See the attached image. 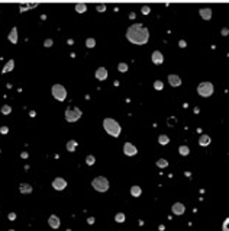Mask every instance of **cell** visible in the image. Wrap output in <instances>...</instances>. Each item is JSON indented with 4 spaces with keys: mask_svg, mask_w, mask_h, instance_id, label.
I'll list each match as a JSON object with an SVG mask.
<instances>
[{
    "mask_svg": "<svg viewBox=\"0 0 229 231\" xmlns=\"http://www.w3.org/2000/svg\"><path fill=\"white\" fill-rule=\"evenodd\" d=\"M126 39L135 45H145L149 41V31L142 24H134L126 29Z\"/></svg>",
    "mask_w": 229,
    "mask_h": 231,
    "instance_id": "6da1fadb",
    "label": "cell"
},
{
    "mask_svg": "<svg viewBox=\"0 0 229 231\" xmlns=\"http://www.w3.org/2000/svg\"><path fill=\"white\" fill-rule=\"evenodd\" d=\"M103 128H105V131L107 134L114 137V138H118L120 135V131H122L119 122L114 121L113 118H105V119H103Z\"/></svg>",
    "mask_w": 229,
    "mask_h": 231,
    "instance_id": "7a4b0ae2",
    "label": "cell"
},
{
    "mask_svg": "<svg viewBox=\"0 0 229 231\" xmlns=\"http://www.w3.org/2000/svg\"><path fill=\"white\" fill-rule=\"evenodd\" d=\"M91 186L97 192H106L109 189V180L106 178H103V176H97V178H94L91 180Z\"/></svg>",
    "mask_w": 229,
    "mask_h": 231,
    "instance_id": "3957f363",
    "label": "cell"
},
{
    "mask_svg": "<svg viewBox=\"0 0 229 231\" xmlns=\"http://www.w3.org/2000/svg\"><path fill=\"white\" fill-rule=\"evenodd\" d=\"M213 92H215V87L210 82H203L200 83L199 86H197V93L200 95L202 97H209L213 95Z\"/></svg>",
    "mask_w": 229,
    "mask_h": 231,
    "instance_id": "277c9868",
    "label": "cell"
},
{
    "mask_svg": "<svg viewBox=\"0 0 229 231\" xmlns=\"http://www.w3.org/2000/svg\"><path fill=\"white\" fill-rule=\"evenodd\" d=\"M51 92H52V96L55 97L57 101L64 102L67 99V90H65V87L62 86V84H54Z\"/></svg>",
    "mask_w": 229,
    "mask_h": 231,
    "instance_id": "5b68a950",
    "label": "cell"
},
{
    "mask_svg": "<svg viewBox=\"0 0 229 231\" xmlns=\"http://www.w3.org/2000/svg\"><path fill=\"white\" fill-rule=\"evenodd\" d=\"M80 118H81L80 108H73V109L68 108L67 111H65V121H67V122H76V121H78Z\"/></svg>",
    "mask_w": 229,
    "mask_h": 231,
    "instance_id": "8992f818",
    "label": "cell"
},
{
    "mask_svg": "<svg viewBox=\"0 0 229 231\" xmlns=\"http://www.w3.org/2000/svg\"><path fill=\"white\" fill-rule=\"evenodd\" d=\"M52 188L55 189V190H64V189L67 188V180H65L64 178H57V179H54Z\"/></svg>",
    "mask_w": 229,
    "mask_h": 231,
    "instance_id": "52a82bcc",
    "label": "cell"
},
{
    "mask_svg": "<svg viewBox=\"0 0 229 231\" xmlns=\"http://www.w3.org/2000/svg\"><path fill=\"white\" fill-rule=\"evenodd\" d=\"M123 153L126 154L128 157H132V156H135V154L138 153V148H136L132 143H125L123 144Z\"/></svg>",
    "mask_w": 229,
    "mask_h": 231,
    "instance_id": "ba28073f",
    "label": "cell"
},
{
    "mask_svg": "<svg viewBox=\"0 0 229 231\" xmlns=\"http://www.w3.org/2000/svg\"><path fill=\"white\" fill-rule=\"evenodd\" d=\"M107 74H109V73H107V68H105V67H99L97 68V70H96V79H97V80H100V82H103V80H106V79H107Z\"/></svg>",
    "mask_w": 229,
    "mask_h": 231,
    "instance_id": "9c48e42d",
    "label": "cell"
},
{
    "mask_svg": "<svg viewBox=\"0 0 229 231\" xmlns=\"http://www.w3.org/2000/svg\"><path fill=\"white\" fill-rule=\"evenodd\" d=\"M151 60H152V63H154V64L160 66V64L164 63V55H162L161 51H154L152 55H151Z\"/></svg>",
    "mask_w": 229,
    "mask_h": 231,
    "instance_id": "30bf717a",
    "label": "cell"
},
{
    "mask_svg": "<svg viewBox=\"0 0 229 231\" xmlns=\"http://www.w3.org/2000/svg\"><path fill=\"white\" fill-rule=\"evenodd\" d=\"M171 209H173V214H174V215H183L184 211H186V207H184L181 202H176L173 205Z\"/></svg>",
    "mask_w": 229,
    "mask_h": 231,
    "instance_id": "8fae6325",
    "label": "cell"
},
{
    "mask_svg": "<svg viewBox=\"0 0 229 231\" xmlns=\"http://www.w3.org/2000/svg\"><path fill=\"white\" fill-rule=\"evenodd\" d=\"M48 224H49V227H51V228L57 230V228H60V224H61V221H60V218H58L57 215H51V217L48 218Z\"/></svg>",
    "mask_w": 229,
    "mask_h": 231,
    "instance_id": "7c38bea8",
    "label": "cell"
},
{
    "mask_svg": "<svg viewBox=\"0 0 229 231\" xmlns=\"http://www.w3.org/2000/svg\"><path fill=\"white\" fill-rule=\"evenodd\" d=\"M168 83H170L173 87H178L181 84V79L177 76V74H170V76H168Z\"/></svg>",
    "mask_w": 229,
    "mask_h": 231,
    "instance_id": "4fadbf2b",
    "label": "cell"
},
{
    "mask_svg": "<svg viewBox=\"0 0 229 231\" xmlns=\"http://www.w3.org/2000/svg\"><path fill=\"white\" fill-rule=\"evenodd\" d=\"M199 15L202 16V19L210 20L212 19V9H209V7H203V9L199 10Z\"/></svg>",
    "mask_w": 229,
    "mask_h": 231,
    "instance_id": "5bb4252c",
    "label": "cell"
},
{
    "mask_svg": "<svg viewBox=\"0 0 229 231\" xmlns=\"http://www.w3.org/2000/svg\"><path fill=\"white\" fill-rule=\"evenodd\" d=\"M7 39H9L12 44H18V28H16V26L12 28V31H10L9 35H7Z\"/></svg>",
    "mask_w": 229,
    "mask_h": 231,
    "instance_id": "9a60e30c",
    "label": "cell"
},
{
    "mask_svg": "<svg viewBox=\"0 0 229 231\" xmlns=\"http://www.w3.org/2000/svg\"><path fill=\"white\" fill-rule=\"evenodd\" d=\"M13 68H15V60H12V58H10L9 61L6 63V66H5V67H3V70H2V73H3V74H5V73H9V71H12Z\"/></svg>",
    "mask_w": 229,
    "mask_h": 231,
    "instance_id": "2e32d148",
    "label": "cell"
},
{
    "mask_svg": "<svg viewBox=\"0 0 229 231\" xmlns=\"http://www.w3.org/2000/svg\"><path fill=\"white\" fill-rule=\"evenodd\" d=\"M19 190H20V193L28 195V193L32 192V186H31V185H28V183H22V185L19 186Z\"/></svg>",
    "mask_w": 229,
    "mask_h": 231,
    "instance_id": "e0dca14e",
    "label": "cell"
},
{
    "mask_svg": "<svg viewBox=\"0 0 229 231\" xmlns=\"http://www.w3.org/2000/svg\"><path fill=\"white\" fill-rule=\"evenodd\" d=\"M141 193H142V189L139 188L138 185H134L132 188H131V195L134 198H138V196H141Z\"/></svg>",
    "mask_w": 229,
    "mask_h": 231,
    "instance_id": "ac0fdd59",
    "label": "cell"
},
{
    "mask_svg": "<svg viewBox=\"0 0 229 231\" xmlns=\"http://www.w3.org/2000/svg\"><path fill=\"white\" fill-rule=\"evenodd\" d=\"M199 144L203 145V147L209 145L210 144V137H209V135H202L200 138H199Z\"/></svg>",
    "mask_w": 229,
    "mask_h": 231,
    "instance_id": "d6986e66",
    "label": "cell"
},
{
    "mask_svg": "<svg viewBox=\"0 0 229 231\" xmlns=\"http://www.w3.org/2000/svg\"><path fill=\"white\" fill-rule=\"evenodd\" d=\"M77 148V141L76 140H70L67 143V150L70 151V153H73V151H76Z\"/></svg>",
    "mask_w": 229,
    "mask_h": 231,
    "instance_id": "ffe728a7",
    "label": "cell"
},
{
    "mask_svg": "<svg viewBox=\"0 0 229 231\" xmlns=\"http://www.w3.org/2000/svg\"><path fill=\"white\" fill-rule=\"evenodd\" d=\"M86 10H87L86 3H77L76 5V12H78V13H84Z\"/></svg>",
    "mask_w": 229,
    "mask_h": 231,
    "instance_id": "44dd1931",
    "label": "cell"
},
{
    "mask_svg": "<svg viewBox=\"0 0 229 231\" xmlns=\"http://www.w3.org/2000/svg\"><path fill=\"white\" fill-rule=\"evenodd\" d=\"M158 143H160V144L161 145H167L168 143H170V138H168L167 135H160V137H158Z\"/></svg>",
    "mask_w": 229,
    "mask_h": 231,
    "instance_id": "7402d4cb",
    "label": "cell"
},
{
    "mask_svg": "<svg viewBox=\"0 0 229 231\" xmlns=\"http://www.w3.org/2000/svg\"><path fill=\"white\" fill-rule=\"evenodd\" d=\"M178 153L181 154V156H189V153H190V148H189L187 145H180V148H178Z\"/></svg>",
    "mask_w": 229,
    "mask_h": 231,
    "instance_id": "603a6c76",
    "label": "cell"
},
{
    "mask_svg": "<svg viewBox=\"0 0 229 231\" xmlns=\"http://www.w3.org/2000/svg\"><path fill=\"white\" fill-rule=\"evenodd\" d=\"M86 47H87V48H94V47H96V39L94 38H87L86 39Z\"/></svg>",
    "mask_w": 229,
    "mask_h": 231,
    "instance_id": "cb8c5ba5",
    "label": "cell"
},
{
    "mask_svg": "<svg viewBox=\"0 0 229 231\" xmlns=\"http://www.w3.org/2000/svg\"><path fill=\"white\" fill-rule=\"evenodd\" d=\"M157 166H158L160 169H164V167H167V166H168V161H167L165 159H160V160L157 161Z\"/></svg>",
    "mask_w": 229,
    "mask_h": 231,
    "instance_id": "d4e9b609",
    "label": "cell"
},
{
    "mask_svg": "<svg viewBox=\"0 0 229 231\" xmlns=\"http://www.w3.org/2000/svg\"><path fill=\"white\" fill-rule=\"evenodd\" d=\"M114 221H116V222H123L125 221V214H123V212L116 214V215H114Z\"/></svg>",
    "mask_w": 229,
    "mask_h": 231,
    "instance_id": "484cf974",
    "label": "cell"
},
{
    "mask_svg": "<svg viewBox=\"0 0 229 231\" xmlns=\"http://www.w3.org/2000/svg\"><path fill=\"white\" fill-rule=\"evenodd\" d=\"M154 89H155V90H162V89H164V83H162L161 80H155V83H154Z\"/></svg>",
    "mask_w": 229,
    "mask_h": 231,
    "instance_id": "4316f807",
    "label": "cell"
},
{
    "mask_svg": "<svg viewBox=\"0 0 229 231\" xmlns=\"http://www.w3.org/2000/svg\"><path fill=\"white\" fill-rule=\"evenodd\" d=\"M10 112H12V108H10L9 105H3V106H2V113H3V115H9Z\"/></svg>",
    "mask_w": 229,
    "mask_h": 231,
    "instance_id": "83f0119b",
    "label": "cell"
},
{
    "mask_svg": "<svg viewBox=\"0 0 229 231\" xmlns=\"http://www.w3.org/2000/svg\"><path fill=\"white\" fill-rule=\"evenodd\" d=\"M38 6V3H31V5H28V6H20V12H26V10H29V9H34V7H36Z\"/></svg>",
    "mask_w": 229,
    "mask_h": 231,
    "instance_id": "f1b7e54d",
    "label": "cell"
},
{
    "mask_svg": "<svg viewBox=\"0 0 229 231\" xmlns=\"http://www.w3.org/2000/svg\"><path fill=\"white\" fill-rule=\"evenodd\" d=\"M86 163H87V166H93V164L96 163L94 156H87V157H86Z\"/></svg>",
    "mask_w": 229,
    "mask_h": 231,
    "instance_id": "f546056e",
    "label": "cell"
},
{
    "mask_svg": "<svg viewBox=\"0 0 229 231\" xmlns=\"http://www.w3.org/2000/svg\"><path fill=\"white\" fill-rule=\"evenodd\" d=\"M118 70H119L120 73L128 71V64H126V63H119V66H118Z\"/></svg>",
    "mask_w": 229,
    "mask_h": 231,
    "instance_id": "4dcf8cb0",
    "label": "cell"
},
{
    "mask_svg": "<svg viewBox=\"0 0 229 231\" xmlns=\"http://www.w3.org/2000/svg\"><path fill=\"white\" fill-rule=\"evenodd\" d=\"M222 231H229V217L226 218L223 221V224H222Z\"/></svg>",
    "mask_w": 229,
    "mask_h": 231,
    "instance_id": "1f68e13d",
    "label": "cell"
},
{
    "mask_svg": "<svg viewBox=\"0 0 229 231\" xmlns=\"http://www.w3.org/2000/svg\"><path fill=\"white\" fill-rule=\"evenodd\" d=\"M52 44H54V41L51 38H47L45 41H44V45L47 47V48H49V47H52Z\"/></svg>",
    "mask_w": 229,
    "mask_h": 231,
    "instance_id": "d6a6232c",
    "label": "cell"
},
{
    "mask_svg": "<svg viewBox=\"0 0 229 231\" xmlns=\"http://www.w3.org/2000/svg\"><path fill=\"white\" fill-rule=\"evenodd\" d=\"M96 9H97V12H105L106 6L105 5H97V6H96Z\"/></svg>",
    "mask_w": 229,
    "mask_h": 231,
    "instance_id": "836d02e7",
    "label": "cell"
},
{
    "mask_svg": "<svg viewBox=\"0 0 229 231\" xmlns=\"http://www.w3.org/2000/svg\"><path fill=\"white\" fill-rule=\"evenodd\" d=\"M149 12H151V9H149L148 6H142V13L144 15H148Z\"/></svg>",
    "mask_w": 229,
    "mask_h": 231,
    "instance_id": "e575fe53",
    "label": "cell"
},
{
    "mask_svg": "<svg viewBox=\"0 0 229 231\" xmlns=\"http://www.w3.org/2000/svg\"><path fill=\"white\" fill-rule=\"evenodd\" d=\"M0 132H2V134H7V132H9V128H7V126H2V128H0Z\"/></svg>",
    "mask_w": 229,
    "mask_h": 231,
    "instance_id": "d590c367",
    "label": "cell"
},
{
    "mask_svg": "<svg viewBox=\"0 0 229 231\" xmlns=\"http://www.w3.org/2000/svg\"><path fill=\"white\" fill-rule=\"evenodd\" d=\"M178 45H180V47H181V48H186V41H184V39H181V41H180V42H178Z\"/></svg>",
    "mask_w": 229,
    "mask_h": 231,
    "instance_id": "8d00e7d4",
    "label": "cell"
},
{
    "mask_svg": "<svg viewBox=\"0 0 229 231\" xmlns=\"http://www.w3.org/2000/svg\"><path fill=\"white\" fill-rule=\"evenodd\" d=\"M222 35H223V36L229 35V29H228V28H223V29H222Z\"/></svg>",
    "mask_w": 229,
    "mask_h": 231,
    "instance_id": "74e56055",
    "label": "cell"
},
{
    "mask_svg": "<svg viewBox=\"0 0 229 231\" xmlns=\"http://www.w3.org/2000/svg\"><path fill=\"white\" fill-rule=\"evenodd\" d=\"M15 218H16V214H15V212H10V214H9V220H10V221H13Z\"/></svg>",
    "mask_w": 229,
    "mask_h": 231,
    "instance_id": "f35d334b",
    "label": "cell"
},
{
    "mask_svg": "<svg viewBox=\"0 0 229 231\" xmlns=\"http://www.w3.org/2000/svg\"><path fill=\"white\" fill-rule=\"evenodd\" d=\"M29 116H31V118H35V116H36V112H35V111H31V112H29Z\"/></svg>",
    "mask_w": 229,
    "mask_h": 231,
    "instance_id": "ab89813d",
    "label": "cell"
},
{
    "mask_svg": "<svg viewBox=\"0 0 229 231\" xmlns=\"http://www.w3.org/2000/svg\"><path fill=\"white\" fill-rule=\"evenodd\" d=\"M87 222H89V224H93V222H94V218H93V217L89 218V220H87Z\"/></svg>",
    "mask_w": 229,
    "mask_h": 231,
    "instance_id": "60d3db41",
    "label": "cell"
},
{
    "mask_svg": "<svg viewBox=\"0 0 229 231\" xmlns=\"http://www.w3.org/2000/svg\"><path fill=\"white\" fill-rule=\"evenodd\" d=\"M20 156H22V157H23V159H26V157H28V153H26V151H23V153L20 154Z\"/></svg>",
    "mask_w": 229,
    "mask_h": 231,
    "instance_id": "b9f144b4",
    "label": "cell"
}]
</instances>
